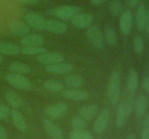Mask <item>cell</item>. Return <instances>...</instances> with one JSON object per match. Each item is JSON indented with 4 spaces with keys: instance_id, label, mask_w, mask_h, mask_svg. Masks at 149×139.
Masks as SVG:
<instances>
[{
    "instance_id": "15",
    "label": "cell",
    "mask_w": 149,
    "mask_h": 139,
    "mask_svg": "<svg viewBox=\"0 0 149 139\" xmlns=\"http://www.w3.org/2000/svg\"><path fill=\"white\" fill-rule=\"evenodd\" d=\"M147 104L148 101L143 95H139L136 97L134 102L133 109L137 119H141L143 117L146 111Z\"/></svg>"
},
{
    "instance_id": "45",
    "label": "cell",
    "mask_w": 149,
    "mask_h": 139,
    "mask_svg": "<svg viewBox=\"0 0 149 139\" xmlns=\"http://www.w3.org/2000/svg\"><path fill=\"white\" fill-rule=\"evenodd\" d=\"M114 139H117V138H114Z\"/></svg>"
},
{
    "instance_id": "34",
    "label": "cell",
    "mask_w": 149,
    "mask_h": 139,
    "mask_svg": "<svg viewBox=\"0 0 149 139\" xmlns=\"http://www.w3.org/2000/svg\"><path fill=\"white\" fill-rule=\"evenodd\" d=\"M10 109L5 105H0V120L7 118L10 114Z\"/></svg>"
},
{
    "instance_id": "27",
    "label": "cell",
    "mask_w": 149,
    "mask_h": 139,
    "mask_svg": "<svg viewBox=\"0 0 149 139\" xmlns=\"http://www.w3.org/2000/svg\"><path fill=\"white\" fill-rule=\"evenodd\" d=\"M43 85L45 89L50 92H59L63 89V85L62 83L55 80H49L45 81Z\"/></svg>"
},
{
    "instance_id": "16",
    "label": "cell",
    "mask_w": 149,
    "mask_h": 139,
    "mask_svg": "<svg viewBox=\"0 0 149 139\" xmlns=\"http://www.w3.org/2000/svg\"><path fill=\"white\" fill-rule=\"evenodd\" d=\"M10 33L17 36H25L30 33V28L20 20L13 22L10 26Z\"/></svg>"
},
{
    "instance_id": "17",
    "label": "cell",
    "mask_w": 149,
    "mask_h": 139,
    "mask_svg": "<svg viewBox=\"0 0 149 139\" xmlns=\"http://www.w3.org/2000/svg\"><path fill=\"white\" fill-rule=\"evenodd\" d=\"M45 43V39L37 33H31L23 36L21 39V44L23 46H39Z\"/></svg>"
},
{
    "instance_id": "11",
    "label": "cell",
    "mask_w": 149,
    "mask_h": 139,
    "mask_svg": "<svg viewBox=\"0 0 149 139\" xmlns=\"http://www.w3.org/2000/svg\"><path fill=\"white\" fill-rule=\"evenodd\" d=\"M43 126L45 131L51 138L63 139V135L61 129L49 119L46 118L43 120Z\"/></svg>"
},
{
    "instance_id": "8",
    "label": "cell",
    "mask_w": 149,
    "mask_h": 139,
    "mask_svg": "<svg viewBox=\"0 0 149 139\" xmlns=\"http://www.w3.org/2000/svg\"><path fill=\"white\" fill-rule=\"evenodd\" d=\"M71 23L78 28H88L93 23V17L87 13H77L71 19Z\"/></svg>"
},
{
    "instance_id": "39",
    "label": "cell",
    "mask_w": 149,
    "mask_h": 139,
    "mask_svg": "<svg viewBox=\"0 0 149 139\" xmlns=\"http://www.w3.org/2000/svg\"><path fill=\"white\" fill-rule=\"evenodd\" d=\"M145 30L148 34H149V11L147 12V17H146V21Z\"/></svg>"
},
{
    "instance_id": "22",
    "label": "cell",
    "mask_w": 149,
    "mask_h": 139,
    "mask_svg": "<svg viewBox=\"0 0 149 139\" xmlns=\"http://www.w3.org/2000/svg\"><path fill=\"white\" fill-rule=\"evenodd\" d=\"M11 116L15 127L20 131H25L27 127V125L21 113L18 110L13 109L11 111Z\"/></svg>"
},
{
    "instance_id": "6",
    "label": "cell",
    "mask_w": 149,
    "mask_h": 139,
    "mask_svg": "<svg viewBox=\"0 0 149 139\" xmlns=\"http://www.w3.org/2000/svg\"><path fill=\"white\" fill-rule=\"evenodd\" d=\"M24 20L29 28L35 30H45L46 20L36 13L29 12L25 14Z\"/></svg>"
},
{
    "instance_id": "4",
    "label": "cell",
    "mask_w": 149,
    "mask_h": 139,
    "mask_svg": "<svg viewBox=\"0 0 149 139\" xmlns=\"http://www.w3.org/2000/svg\"><path fill=\"white\" fill-rule=\"evenodd\" d=\"M87 37L90 43L97 49H102L104 46L103 36L100 29L96 26H90L87 30Z\"/></svg>"
},
{
    "instance_id": "23",
    "label": "cell",
    "mask_w": 149,
    "mask_h": 139,
    "mask_svg": "<svg viewBox=\"0 0 149 139\" xmlns=\"http://www.w3.org/2000/svg\"><path fill=\"white\" fill-rule=\"evenodd\" d=\"M138 83H139V78H138V73L135 70L132 69L129 72L127 83L128 92L134 94L138 89Z\"/></svg>"
},
{
    "instance_id": "13",
    "label": "cell",
    "mask_w": 149,
    "mask_h": 139,
    "mask_svg": "<svg viewBox=\"0 0 149 139\" xmlns=\"http://www.w3.org/2000/svg\"><path fill=\"white\" fill-rule=\"evenodd\" d=\"M45 30L55 34H62L68 30V26L65 23L56 20H48L45 22Z\"/></svg>"
},
{
    "instance_id": "3",
    "label": "cell",
    "mask_w": 149,
    "mask_h": 139,
    "mask_svg": "<svg viewBox=\"0 0 149 139\" xmlns=\"http://www.w3.org/2000/svg\"><path fill=\"white\" fill-rule=\"evenodd\" d=\"M80 9L76 6L63 5L54 9L52 14L62 20H71L76 14L79 13Z\"/></svg>"
},
{
    "instance_id": "2",
    "label": "cell",
    "mask_w": 149,
    "mask_h": 139,
    "mask_svg": "<svg viewBox=\"0 0 149 139\" xmlns=\"http://www.w3.org/2000/svg\"><path fill=\"white\" fill-rule=\"evenodd\" d=\"M5 80L12 86L20 90H29L31 88V83L22 74L8 73L5 75Z\"/></svg>"
},
{
    "instance_id": "35",
    "label": "cell",
    "mask_w": 149,
    "mask_h": 139,
    "mask_svg": "<svg viewBox=\"0 0 149 139\" xmlns=\"http://www.w3.org/2000/svg\"><path fill=\"white\" fill-rule=\"evenodd\" d=\"M143 88L144 91L147 93V94L149 96V77H146L143 81Z\"/></svg>"
},
{
    "instance_id": "33",
    "label": "cell",
    "mask_w": 149,
    "mask_h": 139,
    "mask_svg": "<svg viewBox=\"0 0 149 139\" xmlns=\"http://www.w3.org/2000/svg\"><path fill=\"white\" fill-rule=\"evenodd\" d=\"M133 48L136 53H142L144 49V42L141 36H136L133 40Z\"/></svg>"
},
{
    "instance_id": "9",
    "label": "cell",
    "mask_w": 149,
    "mask_h": 139,
    "mask_svg": "<svg viewBox=\"0 0 149 139\" xmlns=\"http://www.w3.org/2000/svg\"><path fill=\"white\" fill-rule=\"evenodd\" d=\"M63 97L67 99L73 100V101H85L90 97V94L87 91L79 89H67L64 90L61 93Z\"/></svg>"
},
{
    "instance_id": "30",
    "label": "cell",
    "mask_w": 149,
    "mask_h": 139,
    "mask_svg": "<svg viewBox=\"0 0 149 139\" xmlns=\"http://www.w3.org/2000/svg\"><path fill=\"white\" fill-rule=\"evenodd\" d=\"M105 39H106V41L110 46H115L118 43L117 35L111 28L106 29Z\"/></svg>"
},
{
    "instance_id": "32",
    "label": "cell",
    "mask_w": 149,
    "mask_h": 139,
    "mask_svg": "<svg viewBox=\"0 0 149 139\" xmlns=\"http://www.w3.org/2000/svg\"><path fill=\"white\" fill-rule=\"evenodd\" d=\"M71 125L74 130H83L87 127V123L82 118L75 117L71 120Z\"/></svg>"
},
{
    "instance_id": "42",
    "label": "cell",
    "mask_w": 149,
    "mask_h": 139,
    "mask_svg": "<svg viewBox=\"0 0 149 139\" xmlns=\"http://www.w3.org/2000/svg\"><path fill=\"white\" fill-rule=\"evenodd\" d=\"M140 0H128V3H129L130 6L132 7H135L139 3Z\"/></svg>"
},
{
    "instance_id": "7",
    "label": "cell",
    "mask_w": 149,
    "mask_h": 139,
    "mask_svg": "<svg viewBox=\"0 0 149 139\" xmlns=\"http://www.w3.org/2000/svg\"><path fill=\"white\" fill-rule=\"evenodd\" d=\"M74 70V67L71 64L65 62H59L45 67V70L47 72L55 75H66L72 72Z\"/></svg>"
},
{
    "instance_id": "25",
    "label": "cell",
    "mask_w": 149,
    "mask_h": 139,
    "mask_svg": "<svg viewBox=\"0 0 149 139\" xmlns=\"http://www.w3.org/2000/svg\"><path fill=\"white\" fill-rule=\"evenodd\" d=\"M64 82L68 85L73 88H79L84 84V79L82 77L77 74H72L66 76L64 79Z\"/></svg>"
},
{
    "instance_id": "26",
    "label": "cell",
    "mask_w": 149,
    "mask_h": 139,
    "mask_svg": "<svg viewBox=\"0 0 149 139\" xmlns=\"http://www.w3.org/2000/svg\"><path fill=\"white\" fill-rule=\"evenodd\" d=\"M9 70L12 72L18 74H28L31 72V67L23 62H15L9 66Z\"/></svg>"
},
{
    "instance_id": "36",
    "label": "cell",
    "mask_w": 149,
    "mask_h": 139,
    "mask_svg": "<svg viewBox=\"0 0 149 139\" xmlns=\"http://www.w3.org/2000/svg\"><path fill=\"white\" fill-rule=\"evenodd\" d=\"M0 139H7V130L1 125H0Z\"/></svg>"
},
{
    "instance_id": "28",
    "label": "cell",
    "mask_w": 149,
    "mask_h": 139,
    "mask_svg": "<svg viewBox=\"0 0 149 139\" xmlns=\"http://www.w3.org/2000/svg\"><path fill=\"white\" fill-rule=\"evenodd\" d=\"M70 139H94L90 131L84 130H74L70 134Z\"/></svg>"
},
{
    "instance_id": "21",
    "label": "cell",
    "mask_w": 149,
    "mask_h": 139,
    "mask_svg": "<svg viewBox=\"0 0 149 139\" xmlns=\"http://www.w3.org/2000/svg\"><path fill=\"white\" fill-rule=\"evenodd\" d=\"M129 114L127 112L123 103L120 102L118 104L117 110H116V125L118 127H122L126 124L127 119L129 117Z\"/></svg>"
},
{
    "instance_id": "41",
    "label": "cell",
    "mask_w": 149,
    "mask_h": 139,
    "mask_svg": "<svg viewBox=\"0 0 149 139\" xmlns=\"http://www.w3.org/2000/svg\"><path fill=\"white\" fill-rule=\"evenodd\" d=\"M108 0H90V2L91 4H94V5H99V4H101L103 3L106 2Z\"/></svg>"
},
{
    "instance_id": "29",
    "label": "cell",
    "mask_w": 149,
    "mask_h": 139,
    "mask_svg": "<svg viewBox=\"0 0 149 139\" xmlns=\"http://www.w3.org/2000/svg\"><path fill=\"white\" fill-rule=\"evenodd\" d=\"M47 52V49L43 46H23L21 49V52L26 55L42 54Z\"/></svg>"
},
{
    "instance_id": "38",
    "label": "cell",
    "mask_w": 149,
    "mask_h": 139,
    "mask_svg": "<svg viewBox=\"0 0 149 139\" xmlns=\"http://www.w3.org/2000/svg\"><path fill=\"white\" fill-rule=\"evenodd\" d=\"M141 139H149V129L143 127L141 134Z\"/></svg>"
},
{
    "instance_id": "5",
    "label": "cell",
    "mask_w": 149,
    "mask_h": 139,
    "mask_svg": "<svg viewBox=\"0 0 149 139\" xmlns=\"http://www.w3.org/2000/svg\"><path fill=\"white\" fill-rule=\"evenodd\" d=\"M68 106L64 102H58L53 105H49L45 109V112L52 119H59L63 117L67 112Z\"/></svg>"
},
{
    "instance_id": "43",
    "label": "cell",
    "mask_w": 149,
    "mask_h": 139,
    "mask_svg": "<svg viewBox=\"0 0 149 139\" xmlns=\"http://www.w3.org/2000/svg\"><path fill=\"white\" fill-rule=\"evenodd\" d=\"M127 139H137V138L136 137H135V136H134V135H130Z\"/></svg>"
},
{
    "instance_id": "19",
    "label": "cell",
    "mask_w": 149,
    "mask_h": 139,
    "mask_svg": "<svg viewBox=\"0 0 149 139\" xmlns=\"http://www.w3.org/2000/svg\"><path fill=\"white\" fill-rule=\"evenodd\" d=\"M21 53V49L17 45L8 42H0V54L8 56H16Z\"/></svg>"
},
{
    "instance_id": "31",
    "label": "cell",
    "mask_w": 149,
    "mask_h": 139,
    "mask_svg": "<svg viewBox=\"0 0 149 139\" xmlns=\"http://www.w3.org/2000/svg\"><path fill=\"white\" fill-rule=\"evenodd\" d=\"M109 12L111 14L114 16L119 15L122 10V4L119 0H114L111 1L109 7Z\"/></svg>"
},
{
    "instance_id": "24",
    "label": "cell",
    "mask_w": 149,
    "mask_h": 139,
    "mask_svg": "<svg viewBox=\"0 0 149 139\" xmlns=\"http://www.w3.org/2000/svg\"><path fill=\"white\" fill-rule=\"evenodd\" d=\"M5 98L7 102L14 108H20L23 105L21 96L13 91H7L5 94Z\"/></svg>"
},
{
    "instance_id": "18",
    "label": "cell",
    "mask_w": 149,
    "mask_h": 139,
    "mask_svg": "<svg viewBox=\"0 0 149 139\" xmlns=\"http://www.w3.org/2000/svg\"><path fill=\"white\" fill-rule=\"evenodd\" d=\"M147 17V10L144 4H141L138 6L135 16V23L136 27L139 31H143L145 30L146 21Z\"/></svg>"
},
{
    "instance_id": "1",
    "label": "cell",
    "mask_w": 149,
    "mask_h": 139,
    "mask_svg": "<svg viewBox=\"0 0 149 139\" xmlns=\"http://www.w3.org/2000/svg\"><path fill=\"white\" fill-rule=\"evenodd\" d=\"M120 75L119 72L114 71L111 75L107 87V95L109 101L112 105H116L119 102Z\"/></svg>"
},
{
    "instance_id": "12",
    "label": "cell",
    "mask_w": 149,
    "mask_h": 139,
    "mask_svg": "<svg viewBox=\"0 0 149 139\" xmlns=\"http://www.w3.org/2000/svg\"><path fill=\"white\" fill-rule=\"evenodd\" d=\"M133 23L132 14L130 10H126L122 14L119 20V28L124 35H128L131 32Z\"/></svg>"
},
{
    "instance_id": "44",
    "label": "cell",
    "mask_w": 149,
    "mask_h": 139,
    "mask_svg": "<svg viewBox=\"0 0 149 139\" xmlns=\"http://www.w3.org/2000/svg\"><path fill=\"white\" fill-rule=\"evenodd\" d=\"M2 62H3V57H2V56H1V55H0V65H1Z\"/></svg>"
},
{
    "instance_id": "14",
    "label": "cell",
    "mask_w": 149,
    "mask_h": 139,
    "mask_svg": "<svg viewBox=\"0 0 149 139\" xmlns=\"http://www.w3.org/2000/svg\"><path fill=\"white\" fill-rule=\"evenodd\" d=\"M109 117L110 113L108 109H104L99 114L93 125V128L95 133H100L106 130L109 124Z\"/></svg>"
},
{
    "instance_id": "37",
    "label": "cell",
    "mask_w": 149,
    "mask_h": 139,
    "mask_svg": "<svg viewBox=\"0 0 149 139\" xmlns=\"http://www.w3.org/2000/svg\"><path fill=\"white\" fill-rule=\"evenodd\" d=\"M19 2L24 4H29V5H33L39 3V0H17Z\"/></svg>"
},
{
    "instance_id": "40",
    "label": "cell",
    "mask_w": 149,
    "mask_h": 139,
    "mask_svg": "<svg viewBox=\"0 0 149 139\" xmlns=\"http://www.w3.org/2000/svg\"><path fill=\"white\" fill-rule=\"evenodd\" d=\"M143 126L146 128L149 129V114L145 116L143 119Z\"/></svg>"
},
{
    "instance_id": "20",
    "label": "cell",
    "mask_w": 149,
    "mask_h": 139,
    "mask_svg": "<svg viewBox=\"0 0 149 139\" xmlns=\"http://www.w3.org/2000/svg\"><path fill=\"white\" fill-rule=\"evenodd\" d=\"M97 109L98 108L95 104L86 105L80 108L79 114L83 120H84L85 121H90L95 117Z\"/></svg>"
},
{
    "instance_id": "10",
    "label": "cell",
    "mask_w": 149,
    "mask_h": 139,
    "mask_svg": "<svg viewBox=\"0 0 149 139\" xmlns=\"http://www.w3.org/2000/svg\"><path fill=\"white\" fill-rule=\"evenodd\" d=\"M63 56L58 52H46L38 56L37 61L43 65H49L62 62L63 61Z\"/></svg>"
}]
</instances>
